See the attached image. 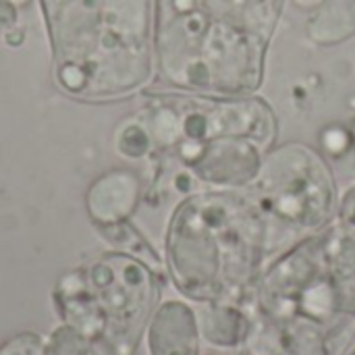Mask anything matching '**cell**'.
I'll return each instance as SVG.
<instances>
[{
    "instance_id": "cell-1",
    "label": "cell",
    "mask_w": 355,
    "mask_h": 355,
    "mask_svg": "<svg viewBox=\"0 0 355 355\" xmlns=\"http://www.w3.org/2000/svg\"><path fill=\"white\" fill-rule=\"evenodd\" d=\"M270 218L252 193L198 189L175 210L166 254L177 289L191 300L229 302L250 289L268 245Z\"/></svg>"
},
{
    "instance_id": "cell-2",
    "label": "cell",
    "mask_w": 355,
    "mask_h": 355,
    "mask_svg": "<svg viewBox=\"0 0 355 355\" xmlns=\"http://www.w3.org/2000/svg\"><path fill=\"white\" fill-rule=\"evenodd\" d=\"M250 193L272 223L297 231H322L339 208L337 175L329 158L302 141L270 148Z\"/></svg>"
},
{
    "instance_id": "cell-3",
    "label": "cell",
    "mask_w": 355,
    "mask_h": 355,
    "mask_svg": "<svg viewBox=\"0 0 355 355\" xmlns=\"http://www.w3.org/2000/svg\"><path fill=\"white\" fill-rule=\"evenodd\" d=\"M177 154L183 164L214 189H250L260 173L264 150L241 137H216L208 141L181 139Z\"/></svg>"
},
{
    "instance_id": "cell-4",
    "label": "cell",
    "mask_w": 355,
    "mask_h": 355,
    "mask_svg": "<svg viewBox=\"0 0 355 355\" xmlns=\"http://www.w3.org/2000/svg\"><path fill=\"white\" fill-rule=\"evenodd\" d=\"M198 314L183 302H164L148 329L150 355H200Z\"/></svg>"
},
{
    "instance_id": "cell-5",
    "label": "cell",
    "mask_w": 355,
    "mask_h": 355,
    "mask_svg": "<svg viewBox=\"0 0 355 355\" xmlns=\"http://www.w3.org/2000/svg\"><path fill=\"white\" fill-rule=\"evenodd\" d=\"M139 179L129 171H112L98 179L89 191V212L104 225L123 223L139 202Z\"/></svg>"
},
{
    "instance_id": "cell-6",
    "label": "cell",
    "mask_w": 355,
    "mask_h": 355,
    "mask_svg": "<svg viewBox=\"0 0 355 355\" xmlns=\"http://www.w3.org/2000/svg\"><path fill=\"white\" fill-rule=\"evenodd\" d=\"M196 314L200 335L214 347L235 349L243 345L254 333V322L237 304L206 302Z\"/></svg>"
},
{
    "instance_id": "cell-7",
    "label": "cell",
    "mask_w": 355,
    "mask_h": 355,
    "mask_svg": "<svg viewBox=\"0 0 355 355\" xmlns=\"http://www.w3.org/2000/svg\"><path fill=\"white\" fill-rule=\"evenodd\" d=\"M318 141H320V152L329 160H337V162L343 160L355 148L354 131L349 125H343V123L324 125L318 133Z\"/></svg>"
},
{
    "instance_id": "cell-8",
    "label": "cell",
    "mask_w": 355,
    "mask_h": 355,
    "mask_svg": "<svg viewBox=\"0 0 355 355\" xmlns=\"http://www.w3.org/2000/svg\"><path fill=\"white\" fill-rule=\"evenodd\" d=\"M44 355H87V345L77 331L71 327H60L52 335Z\"/></svg>"
},
{
    "instance_id": "cell-9",
    "label": "cell",
    "mask_w": 355,
    "mask_h": 355,
    "mask_svg": "<svg viewBox=\"0 0 355 355\" xmlns=\"http://www.w3.org/2000/svg\"><path fill=\"white\" fill-rule=\"evenodd\" d=\"M0 355H42V341L33 333L12 337L0 347Z\"/></svg>"
},
{
    "instance_id": "cell-10",
    "label": "cell",
    "mask_w": 355,
    "mask_h": 355,
    "mask_svg": "<svg viewBox=\"0 0 355 355\" xmlns=\"http://www.w3.org/2000/svg\"><path fill=\"white\" fill-rule=\"evenodd\" d=\"M150 135L144 127H131L127 131V137L123 139V152L127 156H133V158H139L146 154V150L150 148Z\"/></svg>"
},
{
    "instance_id": "cell-11",
    "label": "cell",
    "mask_w": 355,
    "mask_h": 355,
    "mask_svg": "<svg viewBox=\"0 0 355 355\" xmlns=\"http://www.w3.org/2000/svg\"><path fill=\"white\" fill-rule=\"evenodd\" d=\"M339 223L355 231V183H352L341 196H339V208H337Z\"/></svg>"
},
{
    "instance_id": "cell-12",
    "label": "cell",
    "mask_w": 355,
    "mask_h": 355,
    "mask_svg": "<svg viewBox=\"0 0 355 355\" xmlns=\"http://www.w3.org/2000/svg\"><path fill=\"white\" fill-rule=\"evenodd\" d=\"M17 23V8L10 0H0V33L12 29Z\"/></svg>"
},
{
    "instance_id": "cell-13",
    "label": "cell",
    "mask_w": 355,
    "mask_h": 355,
    "mask_svg": "<svg viewBox=\"0 0 355 355\" xmlns=\"http://www.w3.org/2000/svg\"><path fill=\"white\" fill-rule=\"evenodd\" d=\"M339 164H343L347 171H355V148L343 158V160H339Z\"/></svg>"
},
{
    "instance_id": "cell-14",
    "label": "cell",
    "mask_w": 355,
    "mask_h": 355,
    "mask_svg": "<svg viewBox=\"0 0 355 355\" xmlns=\"http://www.w3.org/2000/svg\"><path fill=\"white\" fill-rule=\"evenodd\" d=\"M243 355H279L272 354V349H262V347H256V349H248Z\"/></svg>"
},
{
    "instance_id": "cell-15",
    "label": "cell",
    "mask_w": 355,
    "mask_h": 355,
    "mask_svg": "<svg viewBox=\"0 0 355 355\" xmlns=\"http://www.w3.org/2000/svg\"><path fill=\"white\" fill-rule=\"evenodd\" d=\"M10 2H12V4H15V6H17V4H25V2H27V0H10Z\"/></svg>"
},
{
    "instance_id": "cell-16",
    "label": "cell",
    "mask_w": 355,
    "mask_h": 355,
    "mask_svg": "<svg viewBox=\"0 0 355 355\" xmlns=\"http://www.w3.org/2000/svg\"><path fill=\"white\" fill-rule=\"evenodd\" d=\"M349 127H352V131H354V137H355V121L352 123V125H349Z\"/></svg>"
}]
</instances>
